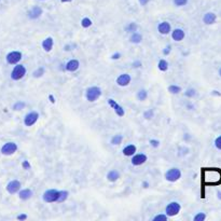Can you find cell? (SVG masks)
I'll return each mask as SVG.
<instances>
[{
    "mask_svg": "<svg viewBox=\"0 0 221 221\" xmlns=\"http://www.w3.org/2000/svg\"><path fill=\"white\" fill-rule=\"evenodd\" d=\"M24 107H25V103H23V101H17L15 105L13 106L14 110H21V109H23Z\"/></svg>",
    "mask_w": 221,
    "mask_h": 221,
    "instance_id": "33",
    "label": "cell"
},
{
    "mask_svg": "<svg viewBox=\"0 0 221 221\" xmlns=\"http://www.w3.org/2000/svg\"><path fill=\"white\" fill-rule=\"evenodd\" d=\"M33 191L30 190V189H24V190L20 191V193H18V196H20V198L23 201H27L29 200V198L33 196Z\"/></svg>",
    "mask_w": 221,
    "mask_h": 221,
    "instance_id": "19",
    "label": "cell"
},
{
    "mask_svg": "<svg viewBox=\"0 0 221 221\" xmlns=\"http://www.w3.org/2000/svg\"><path fill=\"white\" fill-rule=\"evenodd\" d=\"M180 177H181V172L179 168H176V167L170 168L165 173V178L167 181H170V182H175L180 179Z\"/></svg>",
    "mask_w": 221,
    "mask_h": 221,
    "instance_id": "2",
    "label": "cell"
},
{
    "mask_svg": "<svg viewBox=\"0 0 221 221\" xmlns=\"http://www.w3.org/2000/svg\"><path fill=\"white\" fill-rule=\"evenodd\" d=\"M100 96H101V89L98 86H91L85 91V97L91 103L96 101Z\"/></svg>",
    "mask_w": 221,
    "mask_h": 221,
    "instance_id": "1",
    "label": "cell"
},
{
    "mask_svg": "<svg viewBox=\"0 0 221 221\" xmlns=\"http://www.w3.org/2000/svg\"><path fill=\"white\" fill-rule=\"evenodd\" d=\"M205 219H206V215L204 213H198L193 217V220L194 221H204Z\"/></svg>",
    "mask_w": 221,
    "mask_h": 221,
    "instance_id": "31",
    "label": "cell"
},
{
    "mask_svg": "<svg viewBox=\"0 0 221 221\" xmlns=\"http://www.w3.org/2000/svg\"><path fill=\"white\" fill-rule=\"evenodd\" d=\"M120 57H121V54L117 52V53H114V54H113L112 56H111V58H112V59H119V58H120Z\"/></svg>",
    "mask_w": 221,
    "mask_h": 221,
    "instance_id": "42",
    "label": "cell"
},
{
    "mask_svg": "<svg viewBox=\"0 0 221 221\" xmlns=\"http://www.w3.org/2000/svg\"><path fill=\"white\" fill-rule=\"evenodd\" d=\"M22 59V53L18 51H13L10 52L8 55H7V62L11 65H15L17 64Z\"/></svg>",
    "mask_w": 221,
    "mask_h": 221,
    "instance_id": "8",
    "label": "cell"
},
{
    "mask_svg": "<svg viewBox=\"0 0 221 221\" xmlns=\"http://www.w3.org/2000/svg\"><path fill=\"white\" fill-rule=\"evenodd\" d=\"M120 178V174H119L117 170H110V172L107 174V179L111 182H114Z\"/></svg>",
    "mask_w": 221,
    "mask_h": 221,
    "instance_id": "22",
    "label": "cell"
},
{
    "mask_svg": "<svg viewBox=\"0 0 221 221\" xmlns=\"http://www.w3.org/2000/svg\"><path fill=\"white\" fill-rule=\"evenodd\" d=\"M79 66H80V63L78 59H70L69 62L66 64V70L67 71L73 72L79 69Z\"/></svg>",
    "mask_w": 221,
    "mask_h": 221,
    "instance_id": "14",
    "label": "cell"
},
{
    "mask_svg": "<svg viewBox=\"0 0 221 221\" xmlns=\"http://www.w3.org/2000/svg\"><path fill=\"white\" fill-rule=\"evenodd\" d=\"M68 198V192L67 191H58V198H57V203H63Z\"/></svg>",
    "mask_w": 221,
    "mask_h": 221,
    "instance_id": "23",
    "label": "cell"
},
{
    "mask_svg": "<svg viewBox=\"0 0 221 221\" xmlns=\"http://www.w3.org/2000/svg\"><path fill=\"white\" fill-rule=\"evenodd\" d=\"M39 119V113L37 111H30L25 116V119H24V123H25L26 126H33V124L38 121Z\"/></svg>",
    "mask_w": 221,
    "mask_h": 221,
    "instance_id": "6",
    "label": "cell"
},
{
    "mask_svg": "<svg viewBox=\"0 0 221 221\" xmlns=\"http://www.w3.org/2000/svg\"><path fill=\"white\" fill-rule=\"evenodd\" d=\"M53 45H54V41H53V39H52L51 37L44 39L43 42H42V48H43V50L45 52L51 51V50L53 49Z\"/></svg>",
    "mask_w": 221,
    "mask_h": 221,
    "instance_id": "18",
    "label": "cell"
},
{
    "mask_svg": "<svg viewBox=\"0 0 221 221\" xmlns=\"http://www.w3.org/2000/svg\"><path fill=\"white\" fill-rule=\"evenodd\" d=\"M170 50H172V46H170V45H167L166 48L163 50V53H164L165 55H168L170 53Z\"/></svg>",
    "mask_w": 221,
    "mask_h": 221,
    "instance_id": "40",
    "label": "cell"
},
{
    "mask_svg": "<svg viewBox=\"0 0 221 221\" xmlns=\"http://www.w3.org/2000/svg\"><path fill=\"white\" fill-rule=\"evenodd\" d=\"M92 24H93L92 21H91L89 17H84L82 21H81V26H82L83 28H89V27L92 26Z\"/></svg>",
    "mask_w": 221,
    "mask_h": 221,
    "instance_id": "27",
    "label": "cell"
},
{
    "mask_svg": "<svg viewBox=\"0 0 221 221\" xmlns=\"http://www.w3.org/2000/svg\"><path fill=\"white\" fill-rule=\"evenodd\" d=\"M147 96H148V93H147L146 90H140L138 93H137V98H138L139 100H145L147 98Z\"/></svg>",
    "mask_w": 221,
    "mask_h": 221,
    "instance_id": "28",
    "label": "cell"
},
{
    "mask_svg": "<svg viewBox=\"0 0 221 221\" xmlns=\"http://www.w3.org/2000/svg\"><path fill=\"white\" fill-rule=\"evenodd\" d=\"M42 14V9L40 7H33L28 11V17L31 20H36V18L40 17Z\"/></svg>",
    "mask_w": 221,
    "mask_h": 221,
    "instance_id": "13",
    "label": "cell"
},
{
    "mask_svg": "<svg viewBox=\"0 0 221 221\" xmlns=\"http://www.w3.org/2000/svg\"><path fill=\"white\" fill-rule=\"evenodd\" d=\"M157 30H159L160 33L162 35H167V33H170V24L168 22H162L160 23L159 26H157Z\"/></svg>",
    "mask_w": 221,
    "mask_h": 221,
    "instance_id": "15",
    "label": "cell"
},
{
    "mask_svg": "<svg viewBox=\"0 0 221 221\" xmlns=\"http://www.w3.org/2000/svg\"><path fill=\"white\" fill-rule=\"evenodd\" d=\"M61 1H62V2H71V1H72V0H61Z\"/></svg>",
    "mask_w": 221,
    "mask_h": 221,
    "instance_id": "45",
    "label": "cell"
},
{
    "mask_svg": "<svg viewBox=\"0 0 221 221\" xmlns=\"http://www.w3.org/2000/svg\"><path fill=\"white\" fill-rule=\"evenodd\" d=\"M217 194L219 195V198H221V192H220V191H218V192H217Z\"/></svg>",
    "mask_w": 221,
    "mask_h": 221,
    "instance_id": "48",
    "label": "cell"
},
{
    "mask_svg": "<svg viewBox=\"0 0 221 221\" xmlns=\"http://www.w3.org/2000/svg\"><path fill=\"white\" fill-rule=\"evenodd\" d=\"M26 75V68L24 65H16L14 68H13L12 72H11V78L12 80H21L24 76Z\"/></svg>",
    "mask_w": 221,
    "mask_h": 221,
    "instance_id": "4",
    "label": "cell"
},
{
    "mask_svg": "<svg viewBox=\"0 0 221 221\" xmlns=\"http://www.w3.org/2000/svg\"><path fill=\"white\" fill-rule=\"evenodd\" d=\"M139 2H140V5H146L147 3L149 2V0H139Z\"/></svg>",
    "mask_w": 221,
    "mask_h": 221,
    "instance_id": "44",
    "label": "cell"
},
{
    "mask_svg": "<svg viewBox=\"0 0 221 221\" xmlns=\"http://www.w3.org/2000/svg\"><path fill=\"white\" fill-rule=\"evenodd\" d=\"M50 98H51V101H52V103H54V101H55V100H54V98H53V96H50Z\"/></svg>",
    "mask_w": 221,
    "mask_h": 221,
    "instance_id": "47",
    "label": "cell"
},
{
    "mask_svg": "<svg viewBox=\"0 0 221 221\" xmlns=\"http://www.w3.org/2000/svg\"><path fill=\"white\" fill-rule=\"evenodd\" d=\"M166 220H167L166 213H165V215H163V213H161V215H157V216L153 218V221H166Z\"/></svg>",
    "mask_w": 221,
    "mask_h": 221,
    "instance_id": "32",
    "label": "cell"
},
{
    "mask_svg": "<svg viewBox=\"0 0 221 221\" xmlns=\"http://www.w3.org/2000/svg\"><path fill=\"white\" fill-rule=\"evenodd\" d=\"M157 67H159V69L161 71H166L168 69V63L165 59H161L159 62V64H157Z\"/></svg>",
    "mask_w": 221,
    "mask_h": 221,
    "instance_id": "24",
    "label": "cell"
},
{
    "mask_svg": "<svg viewBox=\"0 0 221 221\" xmlns=\"http://www.w3.org/2000/svg\"><path fill=\"white\" fill-rule=\"evenodd\" d=\"M142 185H144V188H148V183L147 182H144L142 183Z\"/></svg>",
    "mask_w": 221,
    "mask_h": 221,
    "instance_id": "46",
    "label": "cell"
},
{
    "mask_svg": "<svg viewBox=\"0 0 221 221\" xmlns=\"http://www.w3.org/2000/svg\"><path fill=\"white\" fill-rule=\"evenodd\" d=\"M135 152H136V146H135V145H129V146H126L123 149V154L125 155V157L134 155L135 154Z\"/></svg>",
    "mask_w": 221,
    "mask_h": 221,
    "instance_id": "20",
    "label": "cell"
},
{
    "mask_svg": "<svg viewBox=\"0 0 221 221\" xmlns=\"http://www.w3.org/2000/svg\"><path fill=\"white\" fill-rule=\"evenodd\" d=\"M185 37V31L182 30V29L180 28H177L175 29V30L172 33V38L175 40V41H181V40H183Z\"/></svg>",
    "mask_w": 221,
    "mask_h": 221,
    "instance_id": "16",
    "label": "cell"
},
{
    "mask_svg": "<svg viewBox=\"0 0 221 221\" xmlns=\"http://www.w3.org/2000/svg\"><path fill=\"white\" fill-rule=\"evenodd\" d=\"M131 76L129 75V73H122V75H120L118 77V79H117V83H118V85H120V86H127V85L131 83Z\"/></svg>",
    "mask_w": 221,
    "mask_h": 221,
    "instance_id": "11",
    "label": "cell"
},
{
    "mask_svg": "<svg viewBox=\"0 0 221 221\" xmlns=\"http://www.w3.org/2000/svg\"><path fill=\"white\" fill-rule=\"evenodd\" d=\"M42 198H43V201L45 203H54L58 198V191L55 189H49L43 193Z\"/></svg>",
    "mask_w": 221,
    "mask_h": 221,
    "instance_id": "5",
    "label": "cell"
},
{
    "mask_svg": "<svg viewBox=\"0 0 221 221\" xmlns=\"http://www.w3.org/2000/svg\"><path fill=\"white\" fill-rule=\"evenodd\" d=\"M195 95H196V91L194 89H189L185 92V96H188V97H194Z\"/></svg>",
    "mask_w": 221,
    "mask_h": 221,
    "instance_id": "34",
    "label": "cell"
},
{
    "mask_svg": "<svg viewBox=\"0 0 221 221\" xmlns=\"http://www.w3.org/2000/svg\"><path fill=\"white\" fill-rule=\"evenodd\" d=\"M17 150V146L14 142H7L1 148V153L5 155H11Z\"/></svg>",
    "mask_w": 221,
    "mask_h": 221,
    "instance_id": "9",
    "label": "cell"
},
{
    "mask_svg": "<svg viewBox=\"0 0 221 221\" xmlns=\"http://www.w3.org/2000/svg\"><path fill=\"white\" fill-rule=\"evenodd\" d=\"M123 140V136L122 135H116L113 136L112 139H111V144L112 145H120Z\"/></svg>",
    "mask_w": 221,
    "mask_h": 221,
    "instance_id": "26",
    "label": "cell"
},
{
    "mask_svg": "<svg viewBox=\"0 0 221 221\" xmlns=\"http://www.w3.org/2000/svg\"><path fill=\"white\" fill-rule=\"evenodd\" d=\"M43 73H44V68L43 67H39L38 69L35 70V72L33 73V76L35 78H40V77L43 76Z\"/></svg>",
    "mask_w": 221,
    "mask_h": 221,
    "instance_id": "30",
    "label": "cell"
},
{
    "mask_svg": "<svg viewBox=\"0 0 221 221\" xmlns=\"http://www.w3.org/2000/svg\"><path fill=\"white\" fill-rule=\"evenodd\" d=\"M125 30L127 33H135L137 30V25L135 23H129V25L125 27Z\"/></svg>",
    "mask_w": 221,
    "mask_h": 221,
    "instance_id": "29",
    "label": "cell"
},
{
    "mask_svg": "<svg viewBox=\"0 0 221 221\" xmlns=\"http://www.w3.org/2000/svg\"><path fill=\"white\" fill-rule=\"evenodd\" d=\"M144 117L146 119H151L152 117H153V110H151V109H149V110H147L146 112L144 113Z\"/></svg>",
    "mask_w": 221,
    "mask_h": 221,
    "instance_id": "37",
    "label": "cell"
},
{
    "mask_svg": "<svg viewBox=\"0 0 221 221\" xmlns=\"http://www.w3.org/2000/svg\"><path fill=\"white\" fill-rule=\"evenodd\" d=\"M18 220H26L27 219V215L26 213H21V215H18L17 216Z\"/></svg>",
    "mask_w": 221,
    "mask_h": 221,
    "instance_id": "41",
    "label": "cell"
},
{
    "mask_svg": "<svg viewBox=\"0 0 221 221\" xmlns=\"http://www.w3.org/2000/svg\"><path fill=\"white\" fill-rule=\"evenodd\" d=\"M181 209V206L178 202H170L165 208V213L167 217H174L176 216Z\"/></svg>",
    "mask_w": 221,
    "mask_h": 221,
    "instance_id": "3",
    "label": "cell"
},
{
    "mask_svg": "<svg viewBox=\"0 0 221 221\" xmlns=\"http://www.w3.org/2000/svg\"><path fill=\"white\" fill-rule=\"evenodd\" d=\"M168 91H170L172 94H178V93L181 92V88L178 86V85L173 84V85H170V86H168Z\"/></svg>",
    "mask_w": 221,
    "mask_h": 221,
    "instance_id": "25",
    "label": "cell"
},
{
    "mask_svg": "<svg viewBox=\"0 0 221 221\" xmlns=\"http://www.w3.org/2000/svg\"><path fill=\"white\" fill-rule=\"evenodd\" d=\"M150 144H151L152 147H154V148L160 146V142L159 140H155V139H151V140H150Z\"/></svg>",
    "mask_w": 221,
    "mask_h": 221,
    "instance_id": "38",
    "label": "cell"
},
{
    "mask_svg": "<svg viewBox=\"0 0 221 221\" xmlns=\"http://www.w3.org/2000/svg\"><path fill=\"white\" fill-rule=\"evenodd\" d=\"M20 189H21V182L18 180H12L7 185V191L11 194H15L20 191Z\"/></svg>",
    "mask_w": 221,
    "mask_h": 221,
    "instance_id": "10",
    "label": "cell"
},
{
    "mask_svg": "<svg viewBox=\"0 0 221 221\" xmlns=\"http://www.w3.org/2000/svg\"><path fill=\"white\" fill-rule=\"evenodd\" d=\"M188 2V0H174V3L177 7H182V5H185Z\"/></svg>",
    "mask_w": 221,
    "mask_h": 221,
    "instance_id": "36",
    "label": "cell"
},
{
    "mask_svg": "<svg viewBox=\"0 0 221 221\" xmlns=\"http://www.w3.org/2000/svg\"><path fill=\"white\" fill-rule=\"evenodd\" d=\"M219 75H220V77H221V68L219 69Z\"/></svg>",
    "mask_w": 221,
    "mask_h": 221,
    "instance_id": "49",
    "label": "cell"
},
{
    "mask_svg": "<svg viewBox=\"0 0 221 221\" xmlns=\"http://www.w3.org/2000/svg\"><path fill=\"white\" fill-rule=\"evenodd\" d=\"M142 36L139 33H136V31L132 33V36L129 37V41H131L132 43L138 44L142 42Z\"/></svg>",
    "mask_w": 221,
    "mask_h": 221,
    "instance_id": "21",
    "label": "cell"
},
{
    "mask_svg": "<svg viewBox=\"0 0 221 221\" xmlns=\"http://www.w3.org/2000/svg\"><path fill=\"white\" fill-rule=\"evenodd\" d=\"M23 167H24V170H30V164H29V162L27 161V160H25L23 162Z\"/></svg>",
    "mask_w": 221,
    "mask_h": 221,
    "instance_id": "39",
    "label": "cell"
},
{
    "mask_svg": "<svg viewBox=\"0 0 221 221\" xmlns=\"http://www.w3.org/2000/svg\"><path fill=\"white\" fill-rule=\"evenodd\" d=\"M140 66H142V63L139 62V61H137V62L133 63V67H134V68H138V67H140Z\"/></svg>",
    "mask_w": 221,
    "mask_h": 221,
    "instance_id": "43",
    "label": "cell"
},
{
    "mask_svg": "<svg viewBox=\"0 0 221 221\" xmlns=\"http://www.w3.org/2000/svg\"><path fill=\"white\" fill-rule=\"evenodd\" d=\"M147 161V155L142 154V153H139V154L134 155L133 159H132V164L134 166H139V165L144 164Z\"/></svg>",
    "mask_w": 221,
    "mask_h": 221,
    "instance_id": "12",
    "label": "cell"
},
{
    "mask_svg": "<svg viewBox=\"0 0 221 221\" xmlns=\"http://www.w3.org/2000/svg\"><path fill=\"white\" fill-rule=\"evenodd\" d=\"M108 105L110 106L113 110H114V112L117 113V116L124 117V114H125V111H124L123 107L119 105V104L117 103L114 99H112V98H109V99H108Z\"/></svg>",
    "mask_w": 221,
    "mask_h": 221,
    "instance_id": "7",
    "label": "cell"
},
{
    "mask_svg": "<svg viewBox=\"0 0 221 221\" xmlns=\"http://www.w3.org/2000/svg\"><path fill=\"white\" fill-rule=\"evenodd\" d=\"M213 144H215V147H216L217 149L221 150V135H220V136H218L216 139H215Z\"/></svg>",
    "mask_w": 221,
    "mask_h": 221,
    "instance_id": "35",
    "label": "cell"
},
{
    "mask_svg": "<svg viewBox=\"0 0 221 221\" xmlns=\"http://www.w3.org/2000/svg\"><path fill=\"white\" fill-rule=\"evenodd\" d=\"M216 20H217V15L213 12L206 13L203 17V22L205 24H207V25H211V24H213L215 22H216Z\"/></svg>",
    "mask_w": 221,
    "mask_h": 221,
    "instance_id": "17",
    "label": "cell"
}]
</instances>
